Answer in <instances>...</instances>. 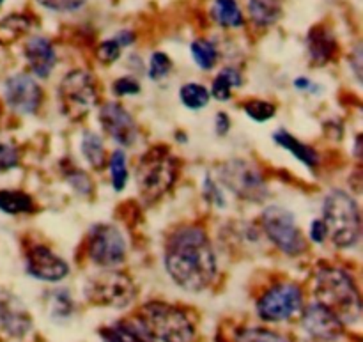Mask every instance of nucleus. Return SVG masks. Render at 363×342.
Wrapping results in <instances>:
<instances>
[{"instance_id":"nucleus-1","label":"nucleus","mask_w":363,"mask_h":342,"mask_svg":"<svg viewBox=\"0 0 363 342\" xmlns=\"http://www.w3.org/2000/svg\"><path fill=\"white\" fill-rule=\"evenodd\" d=\"M165 268L184 291H204L216 275L215 252L204 229L184 226L174 231L165 245Z\"/></svg>"},{"instance_id":"nucleus-2","label":"nucleus","mask_w":363,"mask_h":342,"mask_svg":"<svg viewBox=\"0 0 363 342\" xmlns=\"http://www.w3.org/2000/svg\"><path fill=\"white\" fill-rule=\"evenodd\" d=\"M318 304L346 323H357L362 316V300L353 277L337 266H321L315 275Z\"/></svg>"},{"instance_id":"nucleus-3","label":"nucleus","mask_w":363,"mask_h":342,"mask_svg":"<svg viewBox=\"0 0 363 342\" xmlns=\"http://www.w3.org/2000/svg\"><path fill=\"white\" fill-rule=\"evenodd\" d=\"M133 325L151 342H194L195 326L183 309L151 302L140 307Z\"/></svg>"},{"instance_id":"nucleus-4","label":"nucleus","mask_w":363,"mask_h":342,"mask_svg":"<svg viewBox=\"0 0 363 342\" xmlns=\"http://www.w3.org/2000/svg\"><path fill=\"white\" fill-rule=\"evenodd\" d=\"M323 222L337 247H354L360 240V209L354 199L346 192L333 190L326 195L323 206Z\"/></svg>"},{"instance_id":"nucleus-5","label":"nucleus","mask_w":363,"mask_h":342,"mask_svg":"<svg viewBox=\"0 0 363 342\" xmlns=\"http://www.w3.org/2000/svg\"><path fill=\"white\" fill-rule=\"evenodd\" d=\"M176 177L177 163L165 145L149 149L137 167L138 190L147 202L162 199L172 188Z\"/></svg>"},{"instance_id":"nucleus-6","label":"nucleus","mask_w":363,"mask_h":342,"mask_svg":"<svg viewBox=\"0 0 363 342\" xmlns=\"http://www.w3.org/2000/svg\"><path fill=\"white\" fill-rule=\"evenodd\" d=\"M137 297L133 280L121 272H105L89 279L85 284V298L92 305L110 309H124Z\"/></svg>"},{"instance_id":"nucleus-7","label":"nucleus","mask_w":363,"mask_h":342,"mask_svg":"<svg viewBox=\"0 0 363 342\" xmlns=\"http://www.w3.org/2000/svg\"><path fill=\"white\" fill-rule=\"evenodd\" d=\"M60 109L66 116L84 117L89 110L98 105L99 92L96 80L87 71H71L62 78L59 87Z\"/></svg>"},{"instance_id":"nucleus-8","label":"nucleus","mask_w":363,"mask_h":342,"mask_svg":"<svg viewBox=\"0 0 363 342\" xmlns=\"http://www.w3.org/2000/svg\"><path fill=\"white\" fill-rule=\"evenodd\" d=\"M220 180L243 201L262 202L268 197V184L257 167L247 160H230L220 167Z\"/></svg>"},{"instance_id":"nucleus-9","label":"nucleus","mask_w":363,"mask_h":342,"mask_svg":"<svg viewBox=\"0 0 363 342\" xmlns=\"http://www.w3.org/2000/svg\"><path fill=\"white\" fill-rule=\"evenodd\" d=\"M262 229L266 236L287 255H300L305 250V240L298 229L293 213L280 206H268L262 211Z\"/></svg>"},{"instance_id":"nucleus-10","label":"nucleus","mask_w":363,"mask_h":342,"mask_svg":"<svg viewBox=\"0 0 363 342\" xmlns=\"http://www.w3.org/2000/svg\"><path fill=\"white\" fill-rule=\"evenodd\" d=\"M303 309V291L298 284H277L257 302V314L262 321H287Z\"/></svg>"},{"instance_id":"nucleus-11","label":"nucleus","mask_w":363,"mask_h":342,"mask_svg":"<svg viewBox=\"0 0 363 342\" xmlns=\"http://www.w3.org/2000/svg\"><path fill=\"white\" fill-rule=\"evenodd\" d=\"M89 258L103 268H113L126 258V240L119 227L112 224H96L87 238Z\"/></svg>"},{"instance_id":"nucleus-12","label":"nucleus","mask_w":363,"mask_h":342,"mask_svg":"<svg viewBox=\"0 0 363 342\" xmlns=\"http://www.w3.org/2000/svg\"><path fill=\"white\" fill-rule=\"evenodd\" d=\"M7 105L20 114H32L39 109L43 99V91L38 82L30 75L18 73L7 78L4 87Z\"/></svg>"},{"instance_id":"nucleus-13","label":"nucleus","mask_w":363,"mask_h":342,"mask_svg":"<svg viewBox=\"0 0 363 342\" xmlns=\"http://www.w3.org/2000/svg\"><path fill=\"white\" fill-rule=\"evenodd\" d=\"M99 121L106 135L113 138V142L124 145H133L138 138L137 123L130 116L126 109L119 103H105L99 110Z\"/></svg>"},{"instance_id":"nucleus-14","label":"nucleus","mask_w":363,"mask_h":342,"mask_svg":"<svg viewBox=\"0 0 363 342\" xmlns=\"http://www.w3.org/2000/svg\"><path fill=\"white\" fill-rule=\"evenodd\" d=\"M301 325H303L305 332L318 342H333L344 332L342 321L328 309L319 305L318 302L305 309Z\"/></svg>"},{"instance_id":"nucleus-15","label":"nucleus","mask_w":363,"mask_h":342,"mask_svg":"<svg viewBox=\"0 0 363 342\" xmlns=\"http://www.w3.org/2000/svg\"><path fill=\"white\" fill-rule=\"evenodd\" d=\"M27 272L43 282H59L67 277L69 266L50 248L38 245L27 252Z\"/></svg>"},{"instance_id":"nucleus-16","label":"nucleus","mask_w":363,"mask_h":342,"mask_svg":"<svg viewBox=\"0 0 363 342\" xmlns=\"http://www.w3.org/2000/svg\"><path fill=\"white\" fill-rule=\"evenodd\" d=\"M0 326L11 337H25L32 329V319L25 305L18 298L6 297L0 300Z\"/></svg>"},{"instance_id":"nucleus-17","label":"nucleus","mask_w":363,"mask_h":342,"mask_svg":"<svg viewBox=\"0 0 363 342\" xmlns=\"http://www.w3.org/2000/svg\"><path fill=\"white\" fill-rule=\"evenodd\" d=\"M25 57L32 73L39 78H46L53 71L57 62L55 50L46 38H32L25 45Z\"/></svg>"},{"instance_id":"nucleus-18","label":"nucleus","mask_w":363,"mask_h":342,"mask_svg":"<svg viewBox=\"0 0 363 342\" xmlns=\"http://www.w3.org/2000/svg\"><path fill=\"white\" fill-rule=\"evenodd\" d=\"M273 140L279 145H282L284 149L291 153V155L296 156L303 165H307L308 169H315L319 163V155L315 153V149H312L311 145L303 144V142L298 140L296 137H293L291 133H287L286 130H279L273 135Z\"/></svg>"},{"instance_id":"nucleus-19","label":"nucleus","mask_w":363,"mask_h":342,"mask_svg":"<svg viewBox=\"0 0 363 342\" xmlns=\"http://www.w3.org/2000/svg\"><path fill=\"white\" fill-rule=\"evenodd\" d=\"M335 39L325 28H314L308 34V52L314 62L325 64L332 59L333 52H335Z\"/></svg>"},{"instance_id":"nucleus-20","label":"nucleus","mask_w":363,"mask_h":342,"mask_svg":"<svg viewBox=\"0 0 363 342\" xmlns=\"http://www.w3.org/2000/svg\"><path fill=\"white\" fill-rule=\"evenodd\" d=\"M103 342H151L133 323H116L99 330Z\"/></svg>"},{"instance_id":"nucleus-21","label":"nucleus","mask_w":363,"mask_h":342,"mask_svg":"<svg viewBox=\"0 0 363 342\" xmlns=\"http://www.w3.org/2000/svg\"><path fill=\"white\" fill-rule=\"evenodd\" d=\"M82 155L87 160V163L94 169H103L106 163V153L103 140L94 133V131H85L82 137Z\"/></svg>"},{"instance_id":"nucleus-22","label":"nucleus","mask_w":363,"mask_h":342,"mask_svg":"<svg viewBox=\"0 0 363 342\" xmlns=\"http://www.w3.org/2000/svg\"><path fill=\"white\" fill-rule=\"evenodd\" d=\"M211 14L216 23L222 27H241L243 25V14H241L236 0H215Z\"/></svg>"},{"instance_id":"nucleus-23","label":"nucleus","mask_w":363,"mask_h":342,"mask_svg":"<svg viewBox=\"0 0 363 342\" xmlns=\"http://www.w3.org/2000/svg\"><path fill=\"white\" fill-rule=\"evenodd\" d=\"M34 209V201L28 194L18 190H0V211L9 215L30 213Z\"/></svg>"},{"instance_id":"nucleus-24","label":"nucleus","mask_w":363,"mask_h":342,"mask_svg":"<svg viewBox=\"0 0 363 342\" xmlns=\"http://www.w3.org/2000/svg\"><path fill=\"white\" fill-rule=\"evenodd\" d=\"M243 84V77L236 67H225L218 73V77L213 82L211 94L215 96L218 101H227L230 98V92L234 87H240Z\"/></svg>"},{"instance_id":"nucleus-25","label":"nucleus","mask_w":363,"mask_h":342,"mask_svg":"<svg viewBox=\"0 0 363 342\" xmlns=\"http://www.w3.org/2000/svg\"><path fill=\"white\" fill-rule=\"evenodd\" d=\"M252 20L259 25H272L280 18V0H250Z\"/></svg>"},{"instance_id":"nucleus-26","label":"nucleus","mask_w":363,"mask_h":342,"mask_svg":"<svg viewBox=\"0 0 363 342\" xmlns=\"http://www.w3.org/2000/svg\"><path fill=\"white\" fill-rule=\"evenodd\" d=\"M190 50H191V57H194V60L199 64L201 70H211V67L216 64L218 52H216L215 45H213L211 41L197 39V41L191 43Z\"/></svg>"},{"instance_id":"nucleus-27","label":"nucleus","mask_w":363,"mask_h":342,"mask_svg":"<svg viewBox=\"0 0 363 342\" xmlns=\"http://www.w3.org/2000/svg\"><path fill=\"white\" fill-rule=\"evenodd\" d=\"M181 101H183L184 106L191 110H199V109H204L206 105L209 103V92L204 85H199V84H186L181 87Z\"/></svg>"},{"instance_id":"nucleus-28","label":"nucleus","mask_w":363,"mask_h":342,"mask_svg":"<svg viewBox=\"0 0 363 342\" xmlns=\"http://www.w3.org/2000/svg\"><path fill=\"white\" fill-rule=\"evenodd\" d=\"M110 176H112V184L117 192L124 190L128 183V167L126 155L123 151H113L110 156Z\"/></svg>"},{"instance_id":"nucleus-29","label":"nucleus","mask_w":363,"mask_h":342,"mask_svg":"<svg viewBox=\"0 0 363 342\" xmlns=\"http://www.w3.org/2000/svg\"><path fill=\"white\" fill-rule=\"evenodd\" d=\"M28 27H30L28 18L20 16V14H13V16L0 21V39H2V41H13L18 35L27 32Z\"/></svg>"},{"instance_id":"nucleus-30","label":"nucleus","mask_w":363,"mask_h":342,"mask_svg":"<svg viewBox=\"0 0 363 342\" xmlns=\"http://www.w3.org/2000/svg\"><path fill=\"white\" fill-rule=\"evenodd\" d=\"M234 342H289L280 333L266 329H243L236 333Z\"/></svg>"},{"instance_id":"nucleus-31","label":"nucleus","mask_w":363,"mask_h":342,"mask_svg":"<svg viewBox=\"0 0 363 342\" xmlns=\"http://www.w3.org/2000/svg\"><path fill=\"white\" fill-rule=\"evenodd\" d=\"M73 312V302L67 297L64 291H57L52 297V304H50V316L55 319H66L69 318Z\"/></svg>"},{"instance_id":"nucleus-32","label":"nucleus","mask_w":363,"mask_h":342,"mask_svg":"<svg viewBox=\"0 0 363 342\" xmlns=\"http://www.w3.org/2000/svg\"><path fill=\"white\" fill-rule=\"evenodd\" d=\"M245 112L250 119L257 121V123H264V121H269L275 116V105L268 101H261V99H254V101H248L245 105Z\"/></svg>"},{"instance_id":"nucleus-33","label":"nucleus","mask_w":363,"mask_h":342,"mask_svg":"<svg viewBox=\"0 0 363 342\" xmlns=\"http://www.w3.org/2000/svg\"><path fill=\"white\" fill-rule=\"evenodd\" d=\"M170 67H172V62H170L169 57L165 55V53L162 52H156L152 53L151 57V62H149V78H152V80H162L163 77H167V75L170 73Z\"/></svg>"},{"instance_id":"nucleus-34","label":"nucleus","mask_w":363,"mask_h":342,"mask_svg":"<svg viewBox=\"0 0 363 342\" xmlns=\"http://www.w3.org/2000/svg\"><path fill=\"white\" fill-rule=\"evenodd\" d=\"M64 176H66L67 183H69L71 187L78 192V194L89 195L92 192L91 180H89L87 174L82 172L80 169H67L66 172H64Z\"/></svg>"},{"instance_id":"nucleus-35","label":"nucleus","mask_w":363,"mask_h":342,"mask_svg":"<svg viewBox=\"0 0 363 342\" xmlns=\"http://www.w3.org/2000/svg\"><path fill=\"white\" fill-rule=\"evenodd\" d=\"M20 163V153L13 144L0 142V172L14 169Z\"/></svg>"},{"instance_id":"nucleus-36","label":"nucleus","mask_w":363,"mask_h":342,"mask_svg":"<svg viewBox=\"0 0 363 342\" xmlns=\"http://www.w3.org/2000/svg\"><path fill=\"white\" fill-rule=\"evenodd\" d=\"M121 55V46L116 39H110V41H103L98 48V59L103 64H110L113 60L119 59Z\"/></svg>"},{"instance_id":"nucleus-37","label":"nucleus","mask_w":363,"mask_h":342,"mask_svg":"<svg viewBox=\"0 0 363 342\" xmlns=\"http://www.w3.org/2000/svg\"><path fill=\"white\" fill-rule=\"evenodd\" d=\"M138 91H140V84H138V80H135V78L131 77L119 78V80L113 84V92H116L117 96L137 94Z\"/></svg>"},{"instance_id":"nucleus-38","label":"nucleus","mask_w":363,"mask_h":342,"mask_svg":"<svg viewBox=\"0 0 363 342\" xmlns=\"http://www.w3.org/2000/svg\"><path fill=\"white\" fill-rule=\"evenodd\" d=\"M38 2L55 11H74L84 6L85 0H38Z\"/></svg>"},{"instance_id":"nucleus-39","label":"nucleus","mask_w":363,"mask_h":342,"mask_svg":"<svg viewBox=\"0 0 363 342\" xmlns=\"http://www.w3.org/2000/svg\"><path fill=\"white\" fill-rule=\"evenodd\" d=\"M204 192H206V199L213 202L216 206H225V199H223L222 192L218 190V184L211 180V177H206V183H204Z\"/></svg>"},{"instance_id":"nucleus-40","label":"nucleus","mask_w":363,"mask_h":342,"mask_svg":"<svg viewBox=\"0 0 363 342\" xmlns=\"http://www.w3.org/2000/svg\"><path fill=\"white\" fill-rule=\"evenodd\" d=\"M326 236H328V229H326L325 222H323V220H314L311 226L312 241H315V243H323Z\"/></svg>"},{"instance_id":"nucleus-41","label":"nucleus","mask_w":363,"mask_h":342,"mask_svg":"<svg viewBox=\"0 0 363 342\" xmlns=\"http://www.w3.org/2000/svg\"><path fill=\"white\" fill-rule=\"evenodd\" d=\"M229 117H227V114H218L216 116V133L218 135H225L227 131H229Z\"/></svg>"},{"instance_id":"nucleus-42","label":"nucleus","mask_w":363,"mask_h":342,"mask_svg":"<svg viewBox=\"0 0 363 342\" xmlns=\"http://www.w3.org/2000/svg\"><path fill=\"white\" fill-rule=\"evenodd\" d=\"M133 39H135V35L131 34L130 31H123V32H119V34H117L116 41L119 43V46H130L131 43H133Z\"/></svg>"},{"instance_id":"nucleus-43","label":"nucleus","mask_w":363,"mask_h":342,"mask_svg":"<svg viewBox=\"0 0 363 342\" xmlns=\"http://www.w3.org/2000/svg\"><path fill=\"white\" fill-rule=\"evenodd\" d=\"M360 57H362L360 48H357V52H354V71H357V77H358V78H360V70H362Z\"/></svg>"},{"instance_id":"nucleus-44","label":"nucleus","mask_w":363,"mask_h":342,"mask_svg":"<svg viewBox=\"0 0 363 342\" xmlns=\"http://www.w3.org/2000/svg\"><path fill=\"white\" fill-rule=\"evenodd\" d=\"M296 87L311 89L312 84H311V80H305V78H298V80H296Z\"/></svg>"},{"instance_id":"nucleus-45","label":"nucleus","mask_w":363,"mask_h":342,"mask_svg":"<svg viewBox=\"0 0 363 342\" xmlns=\"http://www.w3.org/2000/svg\"><path fill=\"white\" fill-rule=\"evenodd\" d=\"M4 2V0H0V4H2Z\"/></svg>"}]
</instances>
